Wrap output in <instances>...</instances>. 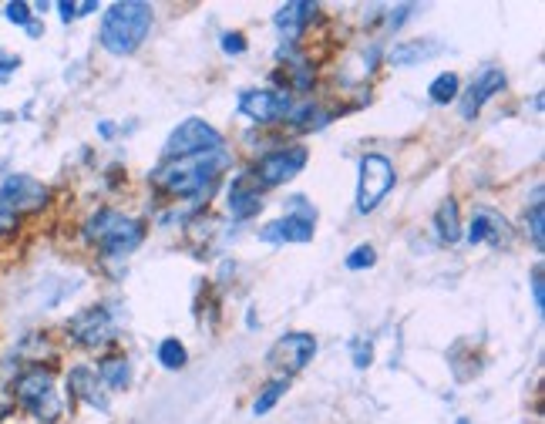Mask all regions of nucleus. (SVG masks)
I'll list each match as a JSON object with an SVG mask.
<instances>
[{
    "instance_id": "obj_1",
    "label": "nucleus",
    "mask_w": 545,
    "mask_h": 424,
    "mask_svg": "<svg viewBox=\"0 0 545 424\" xmlns=\"http://www.w3.org/2000/svg\"><path fill=\"white\" fill-rule=\"evenodd\" d=\"M226 152L192 155V159H169L152 172V186L165 196L179 199H206L219 182V172L226 165Z\"/></svg>"
},
{
    "instance_id": "obj_2",
    "label": "nucleus",
    "mask_w": 545,
    "mask_h": 424,
    "mask_svg": "<svg viewBox=\"0 0 545 424\" xmlns=\"http://www.w3.org/2000/svg\"><path fill=\"white\" fill-rule=\"evenodd\" d=\"M152 4H145V0H125V4H112L101 17V48L108 54H115V58H125V54H132L142 48V41L149 38L152 31Z\"/></svg>"
},
{
    "instance_id": "obj_3",
    "label": "nucleus",
    "mask_w": 545,
    "mask_h": 424,
    "mask_svg": "<svg viewBox=\"0 0 545 424\" xmlns=\"http://www.w3.org/2000/svg\"><path fill=\"white\" fill-rule=\"evenodd\" d=\"M85 239L105 256H128L145 239V226L118 209H98L85 223Z\"/></svg>"
},
{
    "instance_id": "obj_4",
    "label": "nucleus",
    "mask_w": 545,
    "mask_h": 424,
    "mask_svg": "<svg viewBox=\"0 0 545 424\" xmlns=\"http://www.w3.org/2000/svg\"><path fill=\"white\" fill-rule=\"evenodd\" d=\"M14 394L24 411H31L34 418H41L48 424L58 421L64 411L58 384H54V374L48 367H27V371L14 381Z\"/></svg>"
},
{
    "instance_id": "obj_5",
    "label": "nucleus",
    "mask_w": 545,
    "mask_h": 424,
    "mask_svg": "<svg viewBox=\"0 0 545 424\" xmlns=\"http://www.w3.org/2000/svg\"><path fill=\"white\" fill-rule=\"evenodd\" d=\"M209 152H223V135L206 118H186L165 138V162L192 159V155H209Z\"/></svg>"
},
{
    "instance_id": "obj_6",
    "label": "nucleus",
    "mask_w": 545,
    "mask_h": 424,
    "mask_svg": "<svg viewBox=\"0 0 545 424\" xmlns=\"http://www.w3.org/2000/svg\"><path fill=\"white\" fill-rule=\"evenodd\" d=\"M397 175H394V165L387 155H364L360 159V179H357V212L367 216L374 212L381 202L387 199V192L394 189Z\"/></svg>"
},
{
    "instance_id": "obj_7",
    "label": "nucleus",
    "mask_w": 545,
    "mask_h": 424,
    "mask_svg": "<svg viewBox=\"0 0 545 424\" xmlns=\"http://www.w3.org/2000/svg\"><path fill=\"white\" fill-rule=\"evenodd\" d=\"M290 206H293V212H286L283 219H276V223L260 229L263 243L283 246V243H310L313 239V229H317L313 226L317 223V209H313L303 196H293Z\"/></svg>"
},
{
    "instance_id": "obj_8",
    "label": "nucleus",
    "mask_w": 545,
    "mask_h": 424,
    "mask_svg": "<svg viewBox=\"0 0 545 424\" xmlns=\"http://www.w3.org/2000/svg\"><path fill=\"white\" fill-rule=\"evenodd\" d=\"M307 149L303 145H286V149H276V152H266L260 162L253 165V182L263 189H273V186H283V182H290L293 175L303 172V165H307Z\"/></svg>"
},
{
    "instance_id": "obj_9",
    "label": "nucleus",
    "mask_w": 545,
    "mask_h": 424,
    "mask_svg": "<svg viewBox=\"0 0 545 424\" xmlns=\"http://www.w3.org/2000/svg\"><path fill=\"white\" fill-rule=\"evenodd\" d=\"M290 108H293L290 91H280V88H249L239 95V112L256 125L286 122Z\"/></svg>"
},
{
    "instance_id": "obj_10",
    "label": "nucleus",
    "mask_w": 545,
    "mask_h": 424,
    "mask_svg": "<svg viewBox=\"0 0 545 424\" xmlns=\"http://www.w3.org/2000/svg\"><path fill=\"white\" fill-rule=\"evenodd\" d=\"M313 354H317V340H313V334L293 330V334L280 337L270 347V354H266V364H270L273 371H280V374L290 377V374H300L303 367L313 361Z\"/></svg>"
},
{
    "instance_id": "obj_11",
    "label": "nucleus",
    "mask_w": 545,
    "mask_h": 424,
    "mask_svg": "<svg viewBox=\"0 0 545 424\" xmlns=\"http://www.w3.org/2000/svg\"><path fill=\"white\" fill-rule=\"evenodd\" d=\"M68 337L81 347H105L108 340H115V324L112 313L105 307H88L78 317L68 320Z\"/></svg>"
},
{
    "instance_id": "obj_12",
    "label": "nucleus",
    "mask_w": 545,
    "mask_h": 424,
    "mask_svg": "<svg viewBox=\"0 0 545 424\" xmlns=\"http://www.w3.org/2000/svg\"><path fill=\"white\" fill-rule=\"evenodd\" d=\"M0 206H7L14 216L34 212L48 206V189H44L38 179H31V175H7V179L0 182Z\"/></svg>"
},
{
    "instance_id": "obj_13",
    "label": "nucleus",
    "mask_w": 545,
    "mask_h": 424,
    "mask_svg": "<svg viewBox=\"0 0 545 424\" xmlns=\"http://www.w3.org/2000/svg\"><path fill=\"white\" fill-rule=\"evenodd\" d=\"M468 243H488V246H508L512 243V229H508L505 216H498L495 209H475L468 226Z\"/></svg>"
},
{
    "instance_id": "obj_14",
    "label": "nucleus",
    "mask_w": 545,
    "mask_h": 424,
    "mask_svg": "<svg viewBox=\"0 0 545 424\" xmlns=\"http://www.w3.org/2000/svg\"><path fill=\"white\" fill-rule=\"evenodd\" d=\"M505 88V75L498 68H485L482 75H478V81H471V88L461 95V118H475L478 112L485 108V101H492L498 91Z\"/></svg>"
},
{
    "instance_id": "obj_15",
    "label": "nucleus",
    "mask_w": 545,
    "mask_h": 424,
    "mask_svg": "<svg viewBox=\"0 0 545 424\" xmlns=\"http://www.w3.org/2000/svg\"><path fill=\"white\" fill-rule=\"evenodd\" d=\"M229 212H233V219H253L256 212L263 209V192L260 186L253 182V175H236L233 186H229V199H226Z\"/></svg>"
},
{
    "instance_id": "obj_16",
    "label": "nucleus",
    "mask_w": 545,
    "mask_h": 424,
    "mask_svg": "<svg viewBox=\"0 0 545 424\" xmlns=\"http://www.w3.org/2000/svg\"><path fill=\"white\" fill-rule=\"evenodd\" d=\"M317 11H320L317 4H307V0H293V4H283L280 11L273 14V24L280 27L283 38L297 41V34L313 21V17H317Z\"/></svg>"
},
{
    "instance_id": "obj_17",
    "label": "nucleus",
    "mask_w": 545,
    "mask_h": 424,
    "mask_svg": "<svg viewBox=\"0 0 545 424\" xmlns=\"http://www.w3.org/2000/svg\"><path fill=\"white\" fill-rule=\"evenodd\" d=\"M68 387L78 401L88 404V408L108 411V398H105V391H101V381L91 367H75V371L68 374Z\"/></svg>"
},
{
    "instance_id": "obj_18",
    "label": "nucleus",
    "mask_w": 545,
    "mask_h": 424,
    "mask_svg": "<svg viewBox=\"0 0 545 424\" xmlns=\"http://www.w3.org/2000/svg\"><path fill=\"white\" fill-rule=\"evenodd\" d=\"M441 51V44H434V41H404V44H397V48L391 51V61L394 68H414V64H421V61H428L434 58V54Z\"/></svg>"
},
{
    "instance_id": "obj_19",
    "label": "nucleus",
    "mask_w": 545,
    "mask_h": 424,
    "mask_svg": "<svg viewBox=\"0 0 545 424\" xmlns=\"http://www.w3.org/2000/svg\"><path fill=\"white\" fill-rule=\"evenodd\" d=\"M434 233H438L441 243L455 246L461 239V219H458V202L455 199H445L434 212Z\"/></svg>"
},
{
    "instance_id": "obj_20",
    "label": "nucleus",
    "mask_w": 545,
    "mask_h": 424,
    "mask_svg": "<svg viewBox=\"0 0 545 424\" xmlns=\"http://www.w3.org/2000/svg\"><path fill=\"white\" fill-rule=\"evenodd\" d=\"M98 381L105 387H112V391H122L132 381V367H128V357H108V361H101L98 367Z\"/></svg>"
},
{
    "instance_id": "obj_21",
    "label": "nucleus",
    "mask_w": 545,
    "mask_h": 424,
    "mask_svg": "<svg viewBox=\"0 0 545 424\" xmlns=\"http://www.w3.org/2000/svg\"><path fill=\"white\" fill-rule=\"evenodd\" d=\"M525 229H529V236H532V246L542 253V250H545V206H542V186L535 189L532 206L525 209Z\"/></svg>"
},
{
    "instance_id": "obj_22",
    "label": "nucleus",
    "mask_w": 545,
    "mask_h": 424,
    "mask_svg": "<svg viewBox=\"0 0 545 424\" xmlns=\"http://www.w3.org/2000/svg\"><path fill=\"white\" fill-rule=\"evenodd\" d=\"M458 91H461V81L455 71H445V75H438L431 81V88H428V95L434 105H448V101H455L458 98Z\"/></svg>"
},
{
    "instance_id": "obj_23",
    "label": "nucleus",
    "mask_w": 545,
    "mask_h": 424,
    "mask_svg": "<svg viewBox=\"0 0 545 424\" xmlns=\"http://www.w3.org/2000/svg\"><path fill=\"white\" fill-rule=\"evenodd\" d=\"M159 361H162V367H169V371H182V367H186V347H182L175 337L162 340V344H159Z\"/></svg>"
},
{
    "instance_id": "obj_24",
    "label": "nucleus",
    "mask_w": 545,
    "mask_h": 424,
    "mask_svg": "<svg viewBox=\"0 0 545 424\" xmlns=\"http://www.w3.org/2000/svg\"><path fill=\"white\" fill-rule=\"evenodd\" d=\"M283 394H286V381H273V384H266L260 398L253 401V414H256V418H263V414H270V411H273V404L280 401Z\"/></svg>"
},
{
    "instance_id": "obj_25",
    "label": "nucleus",
    "mask_w": 545,
    "mask_h": 424,
    "mask_svg": "<svg viewBox=\"0 0 545 424\" xmlns=\"http://www.w3.org/2000/svg\"><path fill=\"white\" fill-rule=\"evenodd\" d=\"M374 263H377L374 246H357V250L347 256V270H371Z\"/></svg>"
},
{
    "instance_id": "obj_26",
    "label": "nucleus",
    "mask_w": 545,
    "mask_h": 424,
    "mask_svg": "<svg viewBox=\"0 0 545 424\" xmlns=\"http://www.w3.org/2000/svg\"><path fill=\"white\" fill-rule=\"evenodd\" d=\"M91 11H98L95 0H88V4H68V0H61V4H58L61 21H75V17H85V14H91Z\"/></svg>"
},
{
    "instance_id": "obj_27",
    "label": "nucleus",
    "mask_w": 545,
    "mask_h": 424,
    "mask_svg": "<svg viewBox=\"0 0 545 424\" xmlns=\"http://www.w3.org/2000/svg\"><path fill=\"white\" fill-rule=\"evenodd\" d=\"M4 17L11 24H24L27 27V24H31V7H27L24 0H11V4L4 7Z\"/></svg>"
},
{
    "instance_id": "obj_28",
    "label": "nucleus",
    "mask_w": 545,
    "mask_h": 424,
    "mask_svg": "<svg viewBox=\"0 0 545 424\" xmlns=\"http://www.w3.org/2000/svg\"><path fill=\"white\" fill-rule=\"evenodd\" d=\"M532 300H535V310H545V287H542V266L532 270Z\"/></svg>"
},
{
    "instance_id": "obj_29",
    "label": "nucleus",
    "mask_w": 545,
    "mask_h": 424,
    "mask_svg": "<svg viewBox=\"0 0 545 424\" xmlns=\"http://www.w3.org/2000/svg\"><path fill=\"white\" fill-rule=\"evenodd\" d=\"M17 68H21V58H17V54H7V51H0V81H7V78H11Z\"/></svg>"
},
{
    "instance_id": "obj_30",
    "label": "nucleus",
    "mask_w": 545,
    "mask_h": 424,
    "mask_svg": "<svg viewBox=\"0 0 545 424\" xmlns=\"http://www.w3.org/2000/svg\"><path fill=\"white\" fill-rule=\"evenodd\" d=\"M223 51L226 54H243L246 51V41H243V34H223Z\"/></svg>"
},
{
    "instance_id": "obj_31",
    "label": "nucleus",
    "mask_w": 545,
    "mask_h": 424,
    "mask_svg": "<svg viewBox=\"0 0 545 424\" xmlns=\"http://www.w3.org/2000/svg\"><path fill=\"white\" fill-rule=\"evenodd\" d=\"M17 219H21V216H14V212L7 209V206H0V236L11 233V229H17Z\"/></svg>"
},
{
    "instance_id": "obj_32",
    "label": "nucleus",
    "mask_w": 545,
    "mask_h": 424,
    "mask_svg": "<svg viewBox=\"0 0 545 424\" xmlns=\"http://www.w3.org/2000/svg\"><path fill=\"white\" fill-rule=\"evenodd\" d=\"M354 364H357V367H367V364H371V344L357 340V344H354Z\"/></svg>"
}]
</instances>
